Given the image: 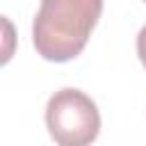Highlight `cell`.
I'll list each match as a JSON object with an SVG mask.
<instances>
[{"instance_id":"obj_1","label":"cell","mask_w":146,"mask_h":146,"mask_svg":"<svg viewBox=\"0 0 146 146\" xmlns=\"http://www.w3.org/2000/svg\"><path fill=\"white\" fill-rule=\"evenodd\" d=\"M100 14L103 0H41L32 23L36 52L57 64L75 59L84 50Z\"/></svg>"},{"instance_id":"obj_4","label":"cell","mask_w":146,"mask_h":146,"mask_svg":"<svg viewBox=\"0 0 146 146\" xmlns=\"http://www.w3.org/2000/svg\"><path fill=\"white\" fill-rule=\"evenodd\" d=\"M144 2H146V0H144Z\"/></svg>"},{"instance_id":"obj_3","label":"cell","mask_w":146,"mask_h":146,"mask_svg":"<svg viewBox=\"0 0 146 146\" xmlns=\"http://www.w3.org/2000/svg\"><path fill=\"white\" fill-rule=\"evenodd\" d=\"M137 55H139V62L144 64V68H146V25L139 30V34H137Z\"/></svg>"},{"instance_id":"obj_2","label":"cell","mask_w":146,"mask_h":146,"mask_svg":"<svg viewBox=\"0 0 146 146\" xmlns=\"http://www.w3.org/2000/svg\"><path fill=\"white\" fill-rule=\"evenodd\" d=\"M46 128L57 146H91L100 132V112L91 96L64 87L48 98Z\"/></svg>"}]
</instances>
